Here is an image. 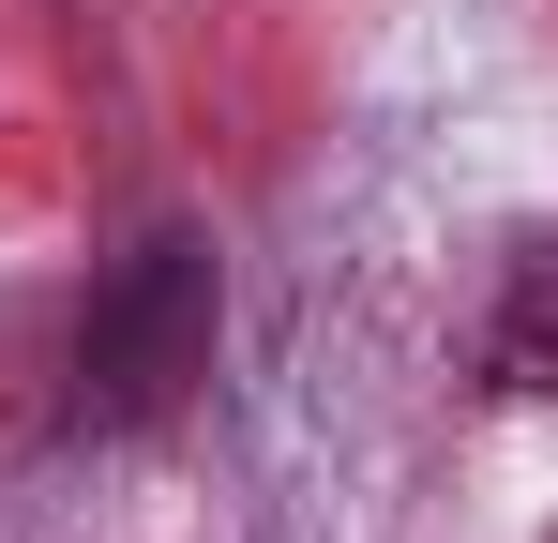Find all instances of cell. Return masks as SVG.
I'll return each instance as SVG.
<instances>
[{"mask_svg": "<svg viewBox=\"0 0 558 543\" xmlns=\"http://www.w3.org/2000/svg\"><path fill=\"white\" fill-rule=\"evenodd\" d=\"M196 377H211V257L167 227V242H136V257L106 272L92 317H76V423L136 438V423L182 408Z\"/></svg>", "mask_w": 558, "mask_h": 543, "instance_id": "1", "label": "cell"}, {"mask_svg": "<svg viewBox=\"0 0 558 543\" xmlns=\"http://www.w3.org/2000/svg\"><path fill=\"white\" fill-rule=\"evenodd\" d=\"M483 377H498V393H529V408H558V242L513 257L498 317H483Z\"/></svg>", "mask_w": 558, "mask_h": 543, "instance_id": "2", "label": "cell"}]
</instances>
